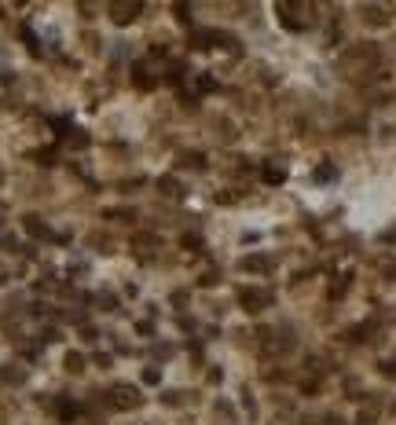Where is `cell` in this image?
Wrapping results in <instances>:
<instances>
[{
    "label": "cell",
    "mask_w": 396,
    "mask_h": 425,
    "mask_svg": "<svg viewBox=\"0 0 396 425\" xmlns=\"http://www.w3.org/2000/svg\"><path fill=\"white\" fill-rule=\"evenodd\" d=\"M110 400L121 407V410H128V407H136V403H140V392H136V389H128V385H114V389H110Z\"/></svg>",
    "instance_id": "cell-1"
},
{
    "label": "cell",
    "mask_w": 396,
    "mask_h": 425,
    "mask_svg": "<svg viewBox=\"0 0 396 425\" xmlns=\"http://www.w3.org/2000/svg\"><path fill=\"white\" fill-rule=\"evenodd\" d=\"M117 19H132V15H140V4H128V8H114Z\"/></svg>",
    "instance_id": "cell-2"
}]
</instances>
